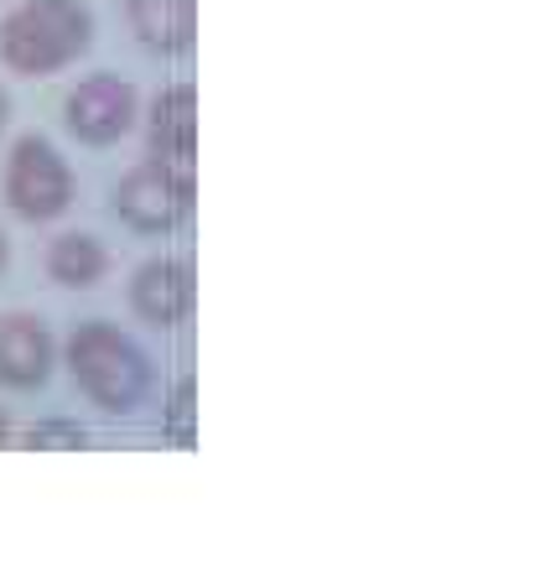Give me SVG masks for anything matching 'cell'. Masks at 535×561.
<instances>
[{"instance_id": "cell-1", "label": "cell", "mask_w": 535, "mask_h": 561, "mask_svg": "<svg viewBox=\"0 0 535 561\" xmlns=\"http://www.w3.org/2000/svg\"><path fill=\"white\" fill-rule=\"evenodd\" d=\"M94 47V16L83 0H21L0 21V62L21 79H53Z\"/></svg>"}, {"instance_id": "cell-2", "label": "cell", "mask_w": 535, "mask_h": 561, "mask_svg": "<svg viewBox=\"0 0 535 561\" xmlns=\"http://www.w3.org/2000/svg\"><path fill=\"white\" fill-rule=\"evenodd\" d=\"M62 354H68V375L79 380V390L110 416H130L151 390L146 348L130 333H119L115 322H79Z\"/></svg>"}, {"instance_id": "cell-3", "label": "cell", "mask_w": 535, "mask_h": 561, "mask_svg": "<svg viewBox=\"0 0 535 561\" xmlns=\"http://www.w3.org/2000/svg\"><path fill=\"white\" fill-rule=\"evenodd\" d=\"M5 203L11 214H21L26 224H47L68 214L73 203V172L58 157V146L42 136H21L11 161H5Z\"/></svg>"}, {"instance_id": "cell-4", "label": "cell", "mask_w": 535, "mask_h": 561, "mask_svg": "<svg viewBox=\"0 0 535 561\" xmlns=\"http://www.w3.org/2000/svg\"><path fill=\"white\" fill-rule=\"evenodd\" d=\"M115 214L140 234H172L193 214V172L167 161H140L115 187Z\"/></svg>"}, {"instance_id": "cell-5", "label": "cell", "mask_w": 535, "mask_h": 561, "mask_svg": "<svg viewBox=\"0 0 535 561\" xmlns=\"http://www.w3.org/2000/svg\"><path fill=\"white\" fill-rule=\"evenodd\" d=\"M140 115V100L136 89L115 73H94V79H83L68 104H62V121L68 130L83 140V146H115Z\"/></svg>"}, {"instance_id": "cell-6", "label": "cell", "mask_w": 535, "mask_h": 561, "mask_svg": "<svg viewBox=\"0 0 535 561\" xmlns=\"http://www.w3.org/2000/svg\"><path fill=\"white\" fill-rule=\"evenodd\" d=\"M130 307L151 328H182V322L193 318V307H198V276H193V265L178 261V255L146 261L136 271V280H130Z\"/></svg>"}, {"instance_id": "cell-7", "label": "cell", "mask_w": 535, "mask_h": 561, "mask_svg": "<svg viewBox=\"0 0 535 561\" xmlns=\"http://www.w3.org/2000/svg\"><path fill=\"white\" fill-rule=\"evenodd\" d=\"M58 364V343L47 333V322L11 312L0 318V385L5 390H42Z\"/></svg>"}, {"instance_id": "cell-8", "label": "cell", "mask_w": 535, "mask_h": 561, "mask_svg": "<svg viewBox=\"0 0 535 561\" xmlns=\"http://www.w3.org/2000/svg\"><path fill=\"white\" fill-rule=\"evenodd\" d=\"M193 157H198V89L172 83L151 104V161L193 172Z\"/></svg>"}, {"instance_id": "cell-9", "label": "cell", "mask_w": 535, "mask_h": 561, "mask_svg": "<svg viewBox=\"0 0 535 561\" xmlns=\"http://www.w3.org/2000/svg\"><path fill=\"white\" fill-rule=\"evenodd\" d=\"M125 11H130L136 37L161 58L187 53L198 42V0H130Z\"/></svg>"}, {"instance_id": "cell-10", "label": "cell", "mask_w": 535, "mask_h": 561, "mask_svg": "<svg viewBox=\"0 0 535 561\" xmlns=\"http://www.w3.org/2000/svg\"><path fill=\"white\" fill-rule=\"evenodd\" d=\"M104 271H110V250L94 234H58L53 250H47V276L58 280V286H68V291L100 286Z\"/></svg>"}, {"instance_id": "cell-11", "label": "cell", "mask_w": 535, "mask_h": 561, "mask_svg": "<svg viewBox=\"0 0 535 561\" xmlns=\"http://www.w3.org/2000/svg\"><path fill=\"white\" fill-rule=\"evenodd\" d=\"M161 437L172 442V447H182V453L198 442V385H193V375H182L172 385L167 411H161Z\"/></svg>"}, {"instance_id": "cell-12", "label": "cell", "mask_w": 535, "mask_h": 561, "mask_svg": "<svg viewBox=\"0 0 535 561\" xmlns=\"http://www.w3.org/2000/svg\"><path fill=\"white\" fill-rule=\"evenodd\" d=\"M53 442H62V447H83L89 432L73 426V421H47V426H32V447H53Z\"/></svg>"}, {"instance_id": "cell-13", "label": "cell", "mask_w": 535, "mask_h": 561, "mask_svg": "<svg viewBox=\"0 0 535 561\" xmlns=\"http://www.w3.org/2000/svg\"><path fill=\"white\" fill-rule=\"evenodd\" d=\"M5 121H11V100H5V89H0V130H5Z\"/></svg>"}, {"instance_id": "cell-14", "label": "cell", "mask_w": 535, "mask_h": 561, "mask_svg": "<svg viewBox=\"0 0 535 561\" xmlns=\"http://www.w3.org/2000/svg\"><path fill=\"white\" fill-rule=\"evenodd\" d=\"M11 437V421H5V411H0V442Z\"/></svg>"}, {"instance_id": "cell-15", "label": "cell", "mask_w": 535, "mask_h": 561, "mask_svg": "<svg viewBox=\"0 0 535 561\" xmlns=\"http://www.w3.org/2000/svg\"><path fill=\"white\" fill-rule=\"evenodd\" d=\"M5 255H11V244H5V234H0V271H5Z\"/></svg>"}]
</instances>
